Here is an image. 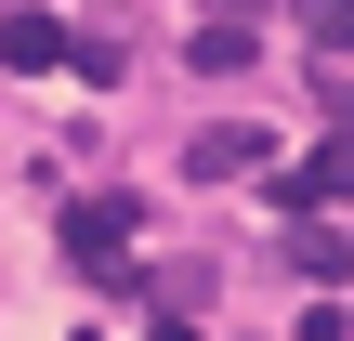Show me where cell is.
Wrapping results in <instances>:
<instances>
[{
    "instance_id": "2",
    "label": "cell",
    "mask_w": 354,
    "mask_h": 341,
    "mask_svg": "<svg viewBox=\"0 0 354 341\" xmlns=\"http://www.w3.org/2000/svg\"><path fill=\"white\" fill-rule=\"evenodd\" d=\"M263 145H276V131H250V118H210V131L184 145V171H197V184H263V171H276Z\"/></svg>"
},
{
    "instance_id": "4",
    "label": "cell",
    "mask_w": 354,
    "mask_h": 341,
    "mask_svg": "<svg viewBox=\"0 0 354 341\" xmlns=\"http://www.w3.org/2000/svg\"><path fill=\"white\" fill-rule=\"evenodd\" d=\"M0 66H26V79L66 66V26H53V13H0Z\"/></svg>"
},
{
    "instance_id": "9",
    "label": "cell",
    "mask_w": 354,
    "mask_h": 341,
    "mask_svg": "<svg viewBox=\"0 0 354 341\" xmlns=\"http://www.w3.org/2000/svg\"><path fill=\"white\" fill-rule=\"evenodd\" d=\"M145 341H197V315H158V329H145Z\"/></svg>"
},
{
    "instance_id": "5",
    "label": "cell",
    "mask_w": 354,
    "mask_h": 341,
    "mask_svg": "<svg viewBox=\"0 0 354 341\" xmlns=\"http://www.w3.org/2000/svg\"><path fill=\"white\" fill-rule=\"evenodd\" d=\"M289 263H302V276H354V237L328 210H302V223H289Z\"/></svg>"
},
{
    "instance_id": "7",
    "label": "cell",
    "mask_w": 354,
    "mask_h": 341,
    "mask_svg": "<svg viewBox=\"0 0 354 341\" xmlns=\"http://www.w3.org/2000/svg\"><path fill=\"white\" fill-rule=\"evenodd\" d=\"M66 66H79V79L105 92V79H118V26H66Z\"/></svg>"
},
{
    "instance_id": "1",
    "label": "cell",
    "mask_w": 354,
    "mask_h": 341,
    "mask_svg": "<svg viewBox=\"0 0 354 341\" xmlns=\"http://www.w3.org/2000/svg\"><path fill=\"white\" fill-rule=\"evenodd\" d=\"M131 237H145V210H131V197H79V210H66V263H79V276H118V263H131Z\"/></svg>"
},
{
    "instance_id": "8",
    "label": "cell",
    "mask_w": 354,
    "mask_h": 341,
    "mask_svg": "<svg viewBox=\"0 0 354 341\" xmlns=\"http://www.w3.org/2000/svg\"><path fill=\"white\" fill-rule=\"evenodd\" d=\"M302 39L315 53H354V0H302Z\"/></svg>"
},
{
    "instance_id": "6",
    "label": "cell",
    "mask_w": 354,
    "mask_h": 341,
    "mask_svg": "<svg viewBox=\"0 0 354 341\" xmlns=\"http://www.w3.org/2000/svg\"><path fill=\"white\" fill-rule=\"evenodd\" d=\"M250 53H263V26H250V13H210V26H197V66H210V79H236Z\"/></svg>"
},
{
    "instance_id": "3",
    "label": "cell",
    "mask_w": 354,
    "mask_h": 341,
    "mask_svg": "<svg viewBox=\"0 0 354 341\" xmlns=\"http://www.w3.org/2000/svg\"><path fill=\"white\" fill-rule=\"evenodd\" d=\"M263 197H276L289 223H302V210H328V197H354V131H342V145H315L302 171H263Z\"/></svg>"
}]
</instances>
